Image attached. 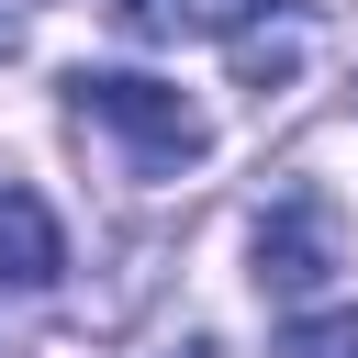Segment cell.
I'll return each instance as SVG.
<instances>
[{
    "label": "cell",
    "mask_w": 358,
    "mask_h": 358,
    "mask_svg": "<svg viewBox=\"0 0 358 358\" xmlns=\"http://www.w3.org/2000/svg\"><path fill=\"white\" fill-rule=\"evenodd\" d=\"M78 90V112L90 123H112L123 134V157H134V179H179V168H201V112L168 90V78H134V67H78L67 78Z\"/></svg>",
    "instance_id": "cell-1"
},
{
    "label": "cell",
    "mask_w": 358,
    "mask_h": 358,
    "mask_svg": "<svg viewBox=\"0 0 358 358\" xmlns=\"http://www.w3.org/2000/svg\"><path fill=\"white\" fill-rule=\"evenodd\" d=\"M324 280H336V201L324 190H280L257 213V291L268 302H302Z\"/></svg>",
    "instance_id": "cell-2"
},
{
    "label": "cell",
    "mask_w": 358,
    "mask_h": 358,
    "mask_svg": "<svg viewBox=\"0 0 358 358\" xmlns=\"http://www.w3.org/2000/svg\"><path fill=\"white\" fill-rule=\"evenodd\" d=\"M67 268V235H56V213H45V190H22V179H0V291H45Z\"/></svg>",
    "instance_id": "cell-3"
},
{
    "label": "cell",
    "mask_w": 358,
    "mask_h": 358,
    "mask_svg": "<svg viewBox=\"0 0 358 358\" xmlns=\"http://www.w3.org/2000/svg\"><path fill=\"white\" fill-rule=\"evenodd\" d=\"M291 67H302V22H268V34H235V78H246L257 101H268V90H280Z\"/></svg>",
    "instance_id": "cell-4"
},
{
    "label": "cell",
    "mask_w": 358,
    "mask_h": 358,
    "mask_svg": "<svg viewBox=\"0 0 358 358\" xmlns=\"http://www.w3.org/2000/svg\"><path fill=\"white\" fill-rule=\"evenodd\" d=\"M280 358H358V302H347V313H313V324H291V336H280Z\"/></svg>",
    "instance_id": "cell-5"
},
{
    "label": "cell",
    "mask_w": 358,
    "mask_h": 358,
    "mask_svg": "<svg viewBox=\"0 0 358 358\" xmlns=\"http://www.w3.org/2000/svg\"><path fill=\"white\" fill-rule=\"evenodd\" d=\"M101 11H112L134 45H179V34H190V22H179V0H101Z\"/></svg>",
    "instance_id": "cell-6"
},
{
    "label": "cell",
    "mask_w": 358,
    "mask_h": 358,
    "mask_svg": "<svg viewBox=\"0 0 358 358\" xmlns=\"http://www.w3.org/2000/svg\"><path fill=\"white\" fill-rule=\"evenodd\" d=\"M168 358H224V347H213V336H190V347H168Z\"/></svg>",
    "instance_id": "cell-7"
}]
</instances>
